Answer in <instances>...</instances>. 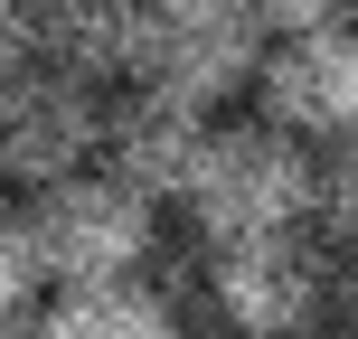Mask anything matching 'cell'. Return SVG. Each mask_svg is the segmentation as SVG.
<instances>
[{"label": "cell", "mask_w": 358, "mask_h": 339, "mask_svg": "<svg viewBox=\"0 0 358 339\" xmlns=\"http://www.w3.org/2000/svg\"><path fill=\"white\" fill-rule=\"evenodd\" d=\"M264 57H273L264 10H245V0H151L132 29V85L189 113H217L264 75Z\"/></svg>", "instance_id": "cell-1"}, {"label": "cell", "mask_w": 358, "mask_h": 339, "mask_svg": "<svg viewBox=\"0 0 358 339\" xmlns=\"http://www.w3.org/2000/svg\"><path fill=\"white\" fill-rule=\"evenodd\" d=\"M189 226H198L208 254L302 236V226H311V151L283 142L273 123H227V132L208 142L198 189H189Z\"/></svg>", "instance_id": "cell-2"}, {"label": "cell", "mask_w": 358, "mask_h": 339, "mask_svg": "<svg viewBox=\"0 0 358 339\" xmlns=\"http://www.w3.org/2000/svg\"><path fill=\"white\" fill-rule=\"evenodd\" d=\"M29 245H38V283L57 292H104V283H142L151 245H161V226H151V208L132 189H113L104 170L66 179V189H38L29 208Z\"/></svg>", "instance_id": "cell-3"}, {"label": "cell", "mask_w": 358, "mask_h": 339, "mask_svg": "<svg viewBox=\"0 0 358 339\" xmlns=\"http://www.w3.org/2000/svg\"><path fill=\"white\" fill-rule=\"evenodd\" d=\"M104 161V94L66 85V75L29 66L19 85H0V179L19 189H66Z\"/></svg>", "instance_id": "cell-4"}, {"label": "cell", "mask_w": 358, "mask_h": 339, "mask_svg": "<svg viewBox=\"0 0 358 339\" xmlns=\"http://www.w3.org/2000/svg\"><path fill=\"white\" fill-rule=\"evenodd\" d=\"M208 292H217L227 339H302V330H321L330 264L311 254V236H273V245L208 254Z\"/></svg>", "instance_id": "cell-5"}, {"label": "cell", "mask_w": 358, "mask_h": 339, "mask_svg": "<svg viewBox=\"0 0 358 339\" xmlns=\"http://www.w3.org/2000/svg\"><path fill=\"white\" fill-rule=\"evenodd\" d=\"M255 85H264V123L283 142H321V151L358 142V29L349 19H330L311 38H283Z\"/></svg>", "instance_id": "cell-6"}, {"label": "cell", "mask_w": 358, "mask_h": 339, "mask_svg": "<svg viewBox=\"0 0 358 339\" xmlns=\"http://www.w3.org/2000/svg\"><path fill=\"white\" fill-rule=\"evenodd\" d=\"M208 142H217V123L189 113V104H170V94L132 85L123 104H104V179L132 189L142 208H170V198L189 208L198 170H208Z\"/></svg>", "instance_id": "cell-7"}, {"label": "cell", "mask_w": 358, "mask_h": 339, "mask_svg": "<svg viewBox=\"0 0 358 339\" xmlns=\"http://www.w3.org/2000/svg\"><path fill=\"white\" fill-rule=\"evenodd\" d=\"M38 29V66L66 75V85H132V29L142 10L132 0H57V10H29Z\"/></svg>", "instance_id": "cell-8"}, {"label": "cell", "mask_w": 358, "mask_h": 339, "mask_svg": "<svg viewBox=\"0 0 358 339\" xmlns=\"http://www.w3.org/2000/svg\"><path fill=\"white\" fill-rule=\"evenodd\" d=\"M29 339H179V330L151 283H104V292H57V311Z\"/></svg>", "instance_id": "cell-9"}, {"label": "cell", "mask_w": 358, "mask_h": 339, "mask_svg": "<svg viewBox=\"0 0 358 339\" xmlns=\"http://www.w3.org/2000/svg\"><path fill=\"white\" fill-rule=\"evenodd\" d=\"M311 226H321L340 254H358V142L311 161Z\"/></svg>", "instance_id": "cell-10"}, {"label": "cell", "mask_w": 358, "mask_h": 339, "mask_svg": "<svg viewBox=\"0 0 358 339\" xmlns=\"http://www.w3.org/2000/svg\"><path fill=\"white\" fill-rule=\"evenodd\" d=\"M29 302H38V245H29V217L0 208V339L29 321Z\"/></svg>", "instance_id": "cell-11"}, {"label": "cell", "mask_w": 358, "mask_h": 339, "mask_svg": "<svg viewBox=\"0 0 358 339\" xmlns=\"http://www.w3.org/2000/svg\"><path fill=\"white\" fill-rule=\"evenodd\" d=\"M29 66H38V29H29L19 0H0V85H19Z\"/></svg>", "instance_id": "cell-12"}, {"label": "cell", "mask_w": 358, "mask_h": 339, "mask_svg": "<svg viewBox=\"0 0 358 339\" xmlns=\"http://www.w3.org/2000/svg\"><path fill=\"white\" fill-rule=\"evenodd\" d=\"M321 330L330 339H358V254L330 264V302H321Z\"/></svg>", "instance_id": "cell-13"}, {"label": "cell", "mask_w": 358, "mask_h": 339, "mask_svg": "<svg viewBox=\"0 0 358 339\" xmlns=\"http://www.w3.org/2000/svg\"><path fill=\"white\" fill-rule=\"evenodd\" d=\"M198 339H227V330H198Z\"/></svg>", "instance_id": "cell-14"}, {"label": "cell", "mask_w": 358, "mask_h": 339, "mask_svg": "<svg viewBox=\"0 0 358 339\" xmlns=\"http://www.w3.org/2000/svg\"><path fill=\"white\" fill-rule=\"evenodd\" d=\"M302 339H330V330H302Z\"/></svg>", "instance_id": "cell-15"}]
</instances>
